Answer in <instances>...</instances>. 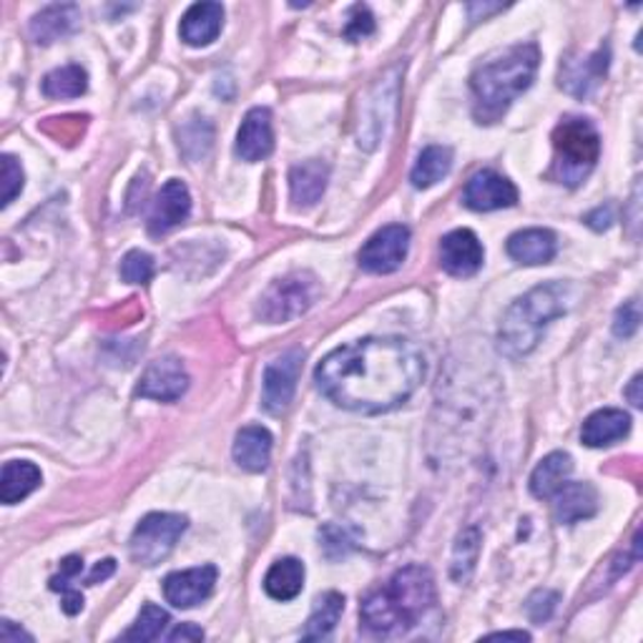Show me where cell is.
I'll use <instances>...</instances> for the list:
<instances>
[{
	"instance_id": "obj_30",
	"label": "cell",
	"mask_w": 643,
	"mask_h": 643,
	"mask_svg": "<svg viewBox=\"0 0 643 643\" xmlns=\"http://www.w3.org/2000/svg\"><path fill=\"white\" fill-rule=\"evenodd\" d=\"M480 556V533L478 528H467L457 536L455 550H453V565H450V573L457 583H465L475 571V563H478Z\"/></svg>"
},
{
	"instance_id": "obj_8",
	"label": "cell",
	"mask_w": 643,
	"mask_h": 643,
	"mask_svg": "<svg viewBox=\"0 0 643 643\" xmlns=\"http://www.w3.org/2000/svg\"><path fill=\"white\" fill-rule=\"evenodd\" d=\"M407 249H410V229L403 224H390L365 241L360 266L370 274H390L403 266Z\"/></svg>"
},
{
	"instance_id": "obj_33",
	"label": "cell",
	"mask_w": 643,
	"mask_h": 643,
	"mask_svg": "<svg viewBox=\"0 0 643 643\" xmlns=\"http://www.w3.org/2000/svg\"><path fill=\"white\" fill-rule=\"evenodd\" d=\"M0 166H3V177H0L3 179L0 181V187H3V199H0V204L8 206L23 191V169L11 154L0 158Z\"/></svg>"
},
{
	"instance_id": "obj_9",
	"label": "cell",
	"mask_w": 643,
	"mask_h": 643,
	"mask_svg": "<svg viewBox=\"0 0 643 643\" xmlns=\"http://www.w3.org/2000/svg\"><path fill=\"white\" fill-rule=\"evenodd\" d=\"M302 360L305 353L302 349H289L279 357L266 365L264 370V380H262V403L270 413H282L287 410L291 397H295L297 390V380L299 372H302Z\"/></svg>"
},
{
	"instance_id": "obj_20",
	"label": "cell",
	"mask_w": 643,
	"mask_h": 643,
	"mask_svg": "<svg viewBox=\"0 0 643 643\" xmlns=\"http://www.w3.org/2000/svg\"><path fill=\"white\" fill-rule=\"evenodd\" d=\"M330 181V166L322 162H305L291 166L289 171V194L297 209L314 206L320 202Z\"/></svg>"
},
{
	"instance_id": "obj_21",
	"label": "cell",
	"mask_w": 643,
	"mask_h": 643,
	"mask_svg": "<svg viewBox=\"0 0 643 643\" xmlns=\"http://www.w3.org/2000/svg\"><path fill=\"white\" fill-rule=\"evenodd\" d=\"M272 457V432L262 425H249L237 432L234 440V461L249 473L266 471Z\"/></svg>"
},
{
	"instance_id": "obj_42",
	"label": "cell",
	"mask_w": 643,
	"mask_h": 643,
	"mask_svg": "<svg viewBox=\"0 0 643 643\" xmlns=\"http://www.w3.org/2000/svg\"><path fill=\"white\" fill-rule=\"evenodd\" d=\"M116 571V561L114 558H106V561H102L98 563L94 571H91V575L86 579V583L88 586H96V583H102V581H106L108 575H111Z\"/></svg>"
},
{
	"instance_id": "obj_3",
	"label": "cell",
	"mask_w": 643,
	"mask_h": 643,
	"mask_svg": "<svg viewBox=\"0 0 643 643\" xmlns=\"http://www.w3.org/2000/svg\"><path fill=\"white\" fill-rule=\"evenodd\" d=\"M540 63L538 46L521 44L503 51L492 61L475 69L471 88L475 96V116L480 121H496L505 114L523 91L531 88Z\"/></svg>"
},
{
	"instance_id": "obj_23",
	"label": "cell",
	"mask_w": 643,
	"mask_h": 643,
	"mask_svg": "<svg viewBox=\"0 0 643 643\" xmlns=\"http://www.w3.org/2000/svg\"><path fill=\"white\" fill-rule=\"evenodd\" d=\"M508 254L517 264H548L556 257V234L548 229H525L515 231L508 239Z\"/></svg>"
},
{
	"instance_id": "obj_37",
	"label": "cell",
	"mask_w": 643,
	"mask_h": 643,
	"mask_svg": "<svg viewBox=\"0 0 643 643\" xmlns=\"http://www.w3.org/2000/svg\"><path fill=\"white\" fill-rule=\"evenodd\" d=\"M83 571V561L79 556H69L63 558L61 563V575H56V579H51V591H66L71 588V581H76L79 575Z\"/></svg>"
},
{
	"instance_id": "obj_28",
	"label": "cell",
	"mask_w": 643,
	"mask_h": 643,
	"mask_svg": "<svg viewBox=\"0 0 643 643\" xmlns=\"http://www.w3.org/2000/svg\"><path fill=\"white\" fill-rule=\"evenodd\" d=\"M342 611H345V598H342L340 593H335V591L324 593V596L317 598L314 611H312V616H309V621L305 626L302 639L305 641L328 639L330 633L335 631Z\"/></svg>"
},
{
	"instance_id": "obj_27",
	"label": "cell",
	"mask_w": 643,
	"mask_h": 643,
	"mask_svg": "<svg viewBox=\"0 0 643 643\" xmlns=\"http://www.w3.org/2000/svg\"><path fill=\"white\" fill-rule=\"evenodd\" d=\"M450 169H453V152L448 146H428L417 156L410 181L415 189H430L445 179Z\"/></svg>"
},
{
	"instance_id": "obj_17",
	"label": "cell",
	"mask_w": 643,
	"mask_h": 643,
	"mask_svg": "<svg viewBox=\"0 0 643 643\" xmlns=\"http://www.w3.org/2000/svg\"><path fill=\"white\" fill-rule=\"evenodd\" d=\"M608 71V48H598L596 53H591L581 61H565L561 69V86L568 94L586 98L593 88L604 81Z\"/></svg>"
},
{
	"instance_id": "obj_34",
	"label": "cell",
	"mask_w": 643,
	"mask_h": 643,
	"mask_svg": "<svg viewBox=\"0 0 643 643\" xmlns=\"http://www.w3.org/2000/svg\"><path fill=\"white\" fill-rule=\"evenodd\" d=\"M641 324V307H639V299H631V302H626L621 309L616 312V320H614V332L616 337H623L629 340L636 335Z\"/></svg>"
},
{
	"instance_id": "obj_2",
	"label": "cell",
	"mask_w": 643,
	"mask_h": 643,
	"mask_svg": "<svg viewBox=\"0 0 643 643\" xmlns=\"http://www.w3.org/2000/svg\"><path fill=\"white\" fill-rule=\"evenodd\" d=\"M436 604V579L425 565H407L385 588L365 598L362 626L372 636H400L420 623Z\"/></svg>"
},
{
	"instance_id": "obj_13",
	"label": "cell",
	"mask_w": 643,
	"mask_h": 643,
	"mask_svg": "<svg viewBox=\"0 0 643 643\" xmlns=\"http://www.w3.org/2000/svg\"><path fill=\"white\" fill-rule=\"evenodd\" d=\"M463 202L473 212H496L517 202V189L505 177L496 171H478L465 183Z\"/></svg>"
},
{
	"instance_id": "obj_29",
	"label": "cell",
	"mask_w": 643,
	"mask_h": 643,
	"mask_svg": "<svg viewBox=\"0 0 643 643\" xmlns=\"http://www.w3.org/2000/svg\"><path fill=\"white\" fill-rule=\"evenodd\" d=\"M44 94L48 98H79L86 94L88 88V76L81 66L71 63L63 66V69H56L44 79Z\"/></svg>"
},
{
	"instance_id": "obj_24",
	"label": "cell",
	"mask_w": 643,
	"mask_h": 643,
	"mask_svg": "<svg viewBox=\"0 0 643 643\" xmlns=\"http://www.w3.org/2000/svg\"><path fill=\"white\" fill-rule=\"evenodd\" d=\"M573 473V461L568 453H550L536 465L531 475V492L536 498H553Z\"/></svg>"
},
{
	"instance_id": "obj_16",
	"label": "cell",
	"mask_w": 643,
	"mask_h": 643,
	"mask_svg": "<svg viewBox=\"0 0 643 643\" xmlns=\"http://www.w3.org/2000/svg\"><path fill=\"white\" fill-rule=\"evenodd\" d=\"M81 26V11L79 5L63 3V5H48L44 11L33 15L31 21V36L40 46H51L56 40L71 36Z\"/></svg>"
},
{
	"instance_id": "obj_43",
	"label": "cell",
	"mask_w": 643,
	"mask_h": 643,
	"mask_svg": "<svg viewBox=\"0 0 643 643\" xmlns=\"http://www.w3.org/2000/svg\"><path fill=\"white\" fill-rule=\"evenodd\" d=\"M626 397L631 400L633 407H641L643 405V400H641V374H636V378L631 380L629 390H626Z\"/></svg>"
},
{
	"instance_id": "obj_12",
	"label": "cell",
	"mask_w": 643,
	"mask_h": 643,
	"mask_svg": "<svg viewBox=\"0 0 643 643\" xmlns=\"http://www.w3.org/2000/svg\"><path fill=\"white\" fill-rule=\"evenodd\" d=\"M483 259L486 252L471 229L450 231L440 241V266L453 277H473L483 266Z\"/></svg>"
},
{
	"instance_id": "obj_6",
	"label": "cell",
	"mask_w": 643,
	"mask_h": 643,
	"mask_svg": "<svg viewBox=\"0 0 643 643\" xmlns=\"http://www.w3.org/2000/svg\"><path fill=\"white\" fill-rule=\"evenodd\" d=\"M320 295V284L309 272H291L264 291L257 314L270 324H284L302 317Z\"/></svg>"
},
{
	"instance_id": "obj_44",
	"label": "cell",
	"mask_w": 643,
	"mask_h": 643,
	"mask_svg": "<svg viewBox=\"0 0 643 643\" xmlns=\"http://www.w3.org/2000/svg\"><path fill=\"white\" fill-rule=\"evenodd\" d=\"M488 641H496V639H513V641H531V633L525 631H500V633H490L486 636Z\"/></svg>"
},
{
	"instance_id": "obj_26",
	"label": "cell",
	"mask_w": 643,
	"mask_h": 643,
	"mask_svg": "<svg viewBox=\"0 0 643 643\" xmlns=\"http://www.w3.org/2000/svg\"><path fill=\"white\" fill-rule=\"evenodd\" d=\"M305 588V565L297 558H282L264 575V591L274 600H291Z\"/></svg>"
},
{
	"instance_id": "obj_15",
	"label": "cell",
	"mask_w": 643,
	"mask_h": 643,
	"mask_svg": "<svg viewBox=\"0 0 643 643\" xmlns=\"http://www.w3.org/2000/svg\"><path fill=\"white\" fill-rule=\"evenodd\" d=\"M274 133L270 108L257 106L245 116L237 133V156L245 162H262L272 154Z\"/></svg>"
},
{
	"instance_id": "obj_45",
	"label": "cell",
	"mask_w": 643,
	"mask_h": 643,
	"mask_svg": "<svg viewBox=\"0 0 643 643\" xmlns=\"http://www.w3.org/2000/svg\"><path fill=\"white\" fill-rule=\"evenodd\" d=\"M467 11H471V19L475 21V19H478V13L483 15V19H486V15H488V13L503 11V5H480V3H473L471 8H467Z\"/></svg>"
},
{
	"instance_id": "obj_41",
	"label": "cell",
	"mask_w": 643,
	"mask_h": 643,
	"mask_svg": "<svg viewBox=\"0 0 643 643\" xmlns=\"http://www.w3.org/2000/svg\"><path fill=\"white\" fill-rule=\"evenodd\" d=\"M61 608H63V614H69V616L81 614V611H83V596H81V591H76V588H66V591H63Z\"/></svg>"
},
{
	"instance_id": "obj_10",
	"label": "cell",
	"mask_w": 643,
	"mask_h": 643,
	"mask_svg": "<svg viewBox=\"0 0 643 643\" xmlns=\"http://www.w3.org/2000/svg\"><path fill=\"white\" fill-rule=\"evenodd\" d=\"M189 388V374L177 357H162L146 367L141 374L136 395L146 400H158V403H174Z\"/></svg>"
},
{
	"instance_id": "obj_35",
	"label": "cell",
	"mask_w": 643,
	"mask_h": 643,
	"mask_svg": "<svg viewBox=\"0 0 643 643\" xmlns=\"http://www.w3.org/2000/svg\"><path fill=\"white\" fill-rule=\"evenodd\" d=\"M556 604H558V593L536 591L528 598V604H525V611H528L533 623H543V621H548L550 614L556 611Z\"/></svg>"
},
{
	"instance_id": "obj_22",
	"label": "cell",
	"mask_w": 643,
	"mask_h": 643,
	"mask_svg": "<svg viewBox=\"0 0 643 643\" xmlns=\"http://www.w3.org/2000/svg\"><path fill=\"white\" fill-rule=\"evenodd\" d=\"M631 430V417L616 407H606V410L593 413L581 428V440L588 448H606L614 442L623 440Z\"/></svg>"
},
{
	"instance_id": "obj_40",
	"label": "cell",
	"mask_w": 643,
	"mask_h": 643,
	"mask_svg": "<svg viewBox=\"0 0 643 643\" xmlns=\"http://www.w3.org/2000/svg\"><path fill=\"white\" fill-rule=\"evenodd\" d=\"M0 639L8 641V643H21V641H33L31 633H26L23 629H19L13 621H3L0 623Z\"/></svg>"
},
{
	"instance_id": "obj_36",
	"label": "cell",
	"mask_w": 643,
	"mask_h": 643,
	"mask_svg": "<svg viewBox=\"0 0 643 643\" xmlns=\"http://www.w3.org/2000/svg\"><path fill=\"white\" fill-rule=\"evenodd\" d=\"M374 31V19L372 13L367 11L365 5H355L353 8V15H349V23L345 28V36L349 40H360L365 36H370V33Z\"/></svg>"
},
{
	"instance_id": "obj_38",
	"label": "cell",
	"mask_w": 643,
	"mask_h": 643,
	"mask_svg": "<svg viewBox=\"0 0 643 643\" xmlns=\"http://www.w3.org/2000/svg\"><path fill=\"white\" fill-rule=\"evenodd\" d=\"M202 639H204V631L194 623H181L169 633L171 643H177V641H202Z\"/></svg>"
},
{
	"instance_id": "obj_11",
	"label": "cell",
	"mask_w": 643,
	"mask_h": 643,
	"mask_svg": "<svg viewBox=\"0 0 643 643\" xmlns=\"http://www.w3.org/2000/svg\"><path fill=\"white\" fill-rule=\"evenodd\" d=\"M191 214V194L187 183L179 179L166 181L162 191L156 194V202L148 214V234L152 237H164L171 229H177L179 224L189 219Z\"/></svg>"
},
{
	"instance_id": "obj_32",
	"label": "cell",
	"mask_w": 643,
	"mask_h": 643,
	"mask_svg": "<svg viewBox=\"0 0 643 643\" xmlns=\"http://www.w3.org/2000/svg\"><path fill=\"white\" fill-rule=\"evenodd\" d=\"M154 277V259L141 249H133L121 259V279L129 284H146Z\"/></svg>"
},
{
	"instance_id": "obj_7",
	"label": "cell",
	"mask_w": 643,
	"mask_h": 643,
	"mask_svg": "<svg viewBox=\"0 0 643 643\" xmlns=\"http://www.w3.org/2000/svg\"><path fill=\"white\" fill-rule=\"evenodd\" d=\"M187 531V517L174 513H152L136 525L129 540L131 558L141 565H156L171 553L181 533Z\"/></svg>"
},
{
	"instance_id": "obj_5",
	"label": "cell",
	"mask_w": 643,
	"mask_h": 643,
	"mask_svg": "<svg viewBox=\"0 0 643 643\" xmlns=\"http://www.w3.org/2000/svg\"><path fill=\"white\" fill-rule=\"evenodd\" d=\"M556 162L553 174L565 187H579L596 169L600 156V136L583 116H565L553 131Z\"/></svg>"
},
{
	"instance_id": "obj_19",
	"label": "cell",
	"mask_w": 643,
	"mask_h": 643,
	"mask_svg": "<svg viewBox=\"0 0 643 643\" xmlns=\"http://www.w3.org/2000/svg\"><path fill=\"white\" fill-rule=\"evenodd\" d=\"M224 8L219 3L191 5L181 19V40L189 46H209L222 33Z\"/></svg>"
},
{
	"instance_id": "obj_14",
	"label": "cell",
	"mask_w": 643,
	"mask_h": 643,
	"mask_svg": "<svg viewBox=\"0 0 643 643\" xmlns=\"http://www.w3.org/2000/svg\"><path fill=\"white\" fill-rule=\"evenodd\" d=\"M216 583V568L202 565L166 575L164 596L174 608H191L212 596Z\"/></svg>"
},
{
	"instance_id": "obj_4",
	"label": "cell",
	"mask_w": 643,
	"mask_h": 643,
	"mask_svg": "<svg viewBox=\"0 0 643 643\" xmlns=\"http://www.w3.org/2000/svg\"><path fill=\"white\" fill-rule=\"evenodd\" d=\"M565 314L563 284H543L508 307L498 330V349L505 357H523L536 349L543 330L558 317Z\"/></svg>"
},
{
	"instance_id": "obj_25",
	"label": "cell",
	"mask_w": 643,
	"mask_h": 643,
	"mask_svg": "<svg viewBox=\"0 0 643 643\" xmlns=\"http://www.w3.org/2000/svg\"><path fill=\"white\" fill-rule=\"evenodd\" d=\"M44 475L33 463L26 461H13L3 465V475H0V500L5 505L21 503L23 498H28L33 490L40 486Z\"/></svg>"
},
{
	"instance_id": "obj_31",
	"label": "cell",
	"mask_w": 643,
	"mask_h": 643,
	"mask_svg": "<svg viewBox=\"0 0 643 643\" xmlns=\"http://www.w3.org/2000/svg\"><path fill=\"white\" fill-rule=\"evenodd\" d=\"M166 623H169V614L154 604H146L144 608H141L136 623H133L121 639L123 641H156L166 629Z\"/></svg>"
},
{
	"instance_id": "obj_18",
	"label": "cell",
	"mask_w": 643,
	"mask_h": 643,
	"mask_svg": "<svg viewBox=\"0 0 643 643\" xmlns=\"http://www.w3.org/2000/svg\"><path fill=\"white\" fill-rule=\"evenodd\" d=\"M553 498V515L561 525L586 521L598 511V492L588 483H565Z\"/></svg>"
},
{
	"instance_id": "obj_1",
	"label": "cell",
	"mask_w": 643,
	"mask_h": 643,
	"mask_svg": "<svg viewBox=\"0 0 643 643\" xmlns=\"http://www.w3.org/2000/svg\"><path fill=\"white\" fill-rule=\"evenodd\" d=\"M425 378V360L413 342L367 337L330 353L314 372L317 388L353 413L378 415L410 400Z\"/></svg>"
},
{
	"instance_id": "obj_39",
	"label": "cell",
	"mask_w": 643,
	"mask_h": 643,
	"mask_svg": "<svg viewBox=\"0 0 643 643\" xmlns=\"http://www.w3.org/2000/svg\"><path fill=\"white\" fill-rule=\"evenodd\" d=\"M586 222H588V227H593L596 231L608 229V227H611V222H614V206L596 209V212H591L586 216Z\"/></svg>"
}]
</instances>
